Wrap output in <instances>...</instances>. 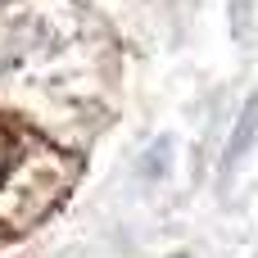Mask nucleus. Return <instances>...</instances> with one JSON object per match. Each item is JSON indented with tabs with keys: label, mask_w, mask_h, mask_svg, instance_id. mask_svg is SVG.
Here are the masks:
<instances>
[{
	"label": "nucleus",
	"mask_w": 258,
	"mask_h": 258,
	"mask_svg": "<svg viewBox=\"0 0 258 258\" xmlns=\"http://www.w3.org/2000/svg\"><path fill=\"white\" fill-rule=\"evenodd\" d=\"M254 127H258V95H249V104H245V118L236 122V132H231V145H227V154H222V172H231V168H236V159L249 150V141H254Z\"/></svg>",
	"instance_id": "nucleus-1"
},
{
	"label": "nucleus",
	"mask_w": 258,
	"mask_h": 258,
	"mask_svg": "<svg viewBox=\"0 0 258 258\" xmlns=\"http://www.w3.org/2000/svg\"><path fill=\"white\" fill-rule=\"evenodd\" d=\"M18 154H23V150H18V136H14V127L0 118V186L14 177V168H18Z\"/></svg>",
	"instance_id": "nucleus-2"
}]
</instances>
